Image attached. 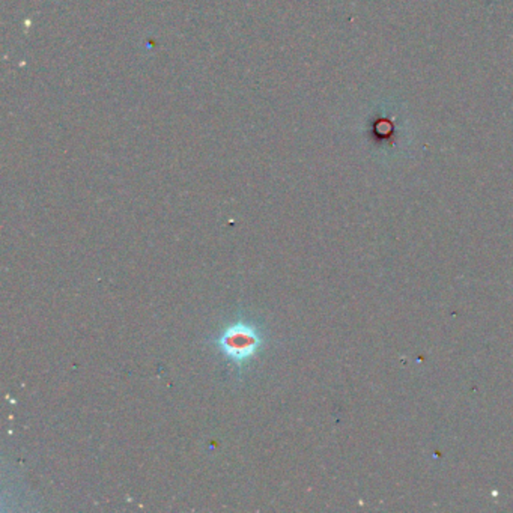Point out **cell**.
<instances>
[{
	"label": "cell",
	"mask_w": 513,
	"mask_h": 513,
	"mask_svg": "<svg viewBox=\"0 0 513 513\" xmlns=\"http://www.w3.org/2000/svg\"><path fill=\"white\" fill-rule=\"evenodd\" d=\"M216 343L225 358L236 366H242L258 354L262 346V336L251 323L236 322L217 337Z\"/></svg>",
	"instance_id": "6da1fadb"
}]
</instances>
